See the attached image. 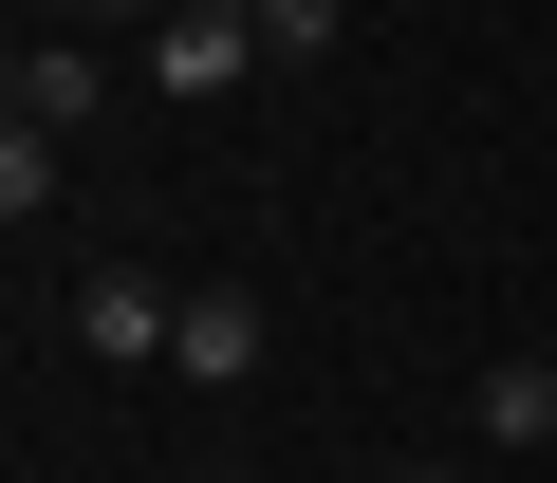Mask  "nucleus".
Returning <instances> with one entry per match:
<instances>
[{
	"mask_svg": "<svg viewBox=\"0 0 557 483\" xmlns=\"http://www.w3.org/2000/svg\"><path fill=\"white\" fill-rule=\"evenodd\" d=\"M94 94H112V75H94V57H75V38H20V112H38V131H75V112H94Z\"/></svg>",
	"mask_w": 557,
	"mask_h": 483,
	"instance_id": "nucleus-5",
	"label": "nucleus"
},
{
	"mask_svg": "<svg viewBox=\"0 0 557 483\" xmlns=\"http://www.w3.org/2000/svg\"><path fill=\"white\" fill-rule=\"evenodd\" d=\"M260 57H335V0H260Z\"/></svg>",
	"mask_w": 557,
	"mask_h": 483,
	"instance_id": "nucleus-7",
	"label": "nucleus"
},
{
	"mask_svg": "<svg viewBox=\"0 0 557 483\" xmlns=\"http://www.w3.org/2000/svg\"><path fill=\"white\" fill-rule=\"evenodd\" d=\"M0 205L57 223V131H38V112H0Z\"/></svg>",
	"mask_w": 557,
	"mask_h": 483,
	"instance_id": "nucleus-6",
	"label": "nucleus"
},
{
	"mask_svg": "<svg viewBox=\"0 0 557 483\" xmlns=\"http://www.w3.org/2000/svg\"><path fill=\"white\" fill-rule=\"evenodd\" d=\"M168 335H186V298H168L149 261H94V280H75V354H94V372H149Z\"/></svg>",
	"mask_w": 557,
	"mask_h": 483,
	"instance_id": "nucleus-2",
	"label": "nucleus"
},
{
	"mask_svg": "<svg viewBox=\"0 0 557 483\" xmlns=\"http://www.w3.org/2000/svg\"><path fill=\"white\" fill-rule=\"evenodd\" d=\"M260 335H278V317H260V280H186L168 372H186V391H242V372H260Z\"/></svg>",
	"mask_w": 557,
	"mask_h": 483,
	"instance_id": "nucleus-3",
	"label": "nucleus"
},
{
	"mask_svg": "<svg viewBox=\"0 0 557 483\" xmlns=\"http://www.w3.org/2000/svg\"><path fill=\"white\" fill-rule=\"evenodd\" d=\"M260 75V0H168L149 20V94H242Z\"/></svg>",
	"mask_w": 557,
	"mask_h": 483,
	"instance_id": "nucleus-1",
	"label": "nucleus"
},
{
	"mask_svg": "<svg viewBox=\"0 0 557 483\" xmlns=\"http://www.w3.org/2000/svg\"><path fill=\"white\" fill-rule=\"evenodd\" d=\"M75 20H168V0H75Z\"/></svg>",
	"mask_w": 557,
	"mask_h": 483,
	"instance_id": "nucleus-8",
	"label": "nucleus"
},
{
	"mask_svg": "<svg viewBox=\"0 0 557 483\" xmlns=\"http://www.w3.org/2000/svg\"><path fill=\"white\" fill-rule=\"evenodd\" d=\"M520 446H557V372H539V354L483 372V465H520Z\"/></svg>",
	"mask_w": 557,
	"mask_h": 483,
	"instance_id": "nucleus-4",
	"label": "nucleus"
},
{
	"mask_svg": "<svg viewBox=\"0 0 557 483\" xmlns=\"http://www.w3.org/2000/svg\"><path fill=\"white\" fill-rule=\"evenodd\" d=\"M391 483H465V465H391Z\"/></svg>",
	"mask_w": 557,
	"mask_h": 483,
	"instance_id": "nucleus-9",
	"label": "nucleus"
}]
</instances>
